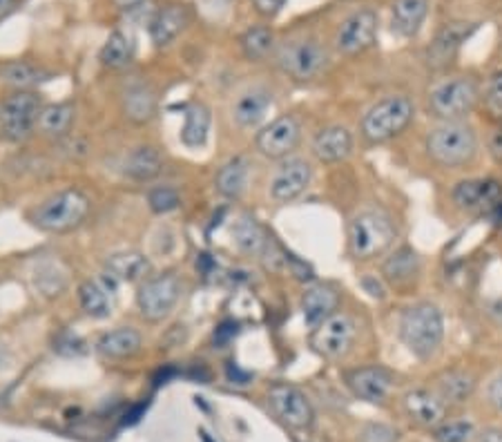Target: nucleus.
Returning a JSON list of instances; mask_svg holds the SVG:
<instances>
[{"label":"nucleus","mask_w":502,"mask_h":442,"mask_svg":"<svg viewBox=\"0 0 502 442\" xmlns=\"http://www.w3.org/2000/svg\"><path fill=\"white\" fill-rule=\"evenodd\" d=\"M480 101V87L474 78L454 76L437 83L429 92V107L442 121H462Z\"/></svg>","instance_id":"0eeeda50"},{"label":"nucleus","mask_w":502,"mask_h":442,"mask_svg":"<svg viewBox=\"0 0 502 442\" xmlns=\"http://www.w3.org/2000/svg\"><path fill=\"white\" fill-rule=\"evenodd\" d=\"M270 105H273V92H268L266 87H253L235 101L233 119L239 127L250 130L262 123Z\"/></svg>","instance_id":"bb28decb"},{"label":"nucleus","mask_w":502,"mask_h":442,"mask_svg":"<svg viewBox=\"0 0 502 442\" xmlns=\"http://www.w3.org/2000/svg\"><path fill=\"white\" fill-rule=\"evenodd\" d=\"M377 38V14L373 9H359L351 14L335 34V45L342 54H359L373 47Z\"/></svg>","instance_id":"4468645a"},{"label":"nucleus","mask_w":502,"mask_h":442,"mask_svg":"<svg viewBox=\"0 0 502 442\" xmlns=\"http://www.w3.org/2000/svg\"><path fill=\"white\" fill-rule=\"evenodd\" d=\"M313 181V168L304 159H284L270 179V196L277 204H290L308 190Z\"/></svg>","instance_id":"2eb2a0df"},{"label":"nucleus","mask_w":502,"mask_h":442,"mask_svg":"<svg viewBox=\"0 0 502 442\" xmlns=\"http://www.w3.org/2000/svg\"><path fill=\"white\" fill-rule=\"evenodd\" d=\"M116 279L103 273L101 279H85L78 286V302L85 316L95 319H105L112 316V295H115Z\"/></svg>","instance_id":"4be33fe9"},{"label":"nucleus","mask_w":502,"mask_h":442,"mask_svg":"<svg viewBox=\"0 0 502 442\" xmlns=\"http://www.w3.org/2000/svg\"><path fill=\"white\" fill-rule=\"evenodd\" d=\"M407 416L425 429H436L447 417V402L431 389H411L402 397Z\"/></svg>","instance_id":"6ab92c4d"},{"label":"nucleus","mask_w":502,"mask_h":442,"mask_svg":"<svg viewBox=\"0 0 502 442\" xmlns=\"http://www.w3.org/2000/svg\"><path fill=\"white\" fill-rule=\"evenodd\" d=\"M420 273V257L416 255V250H411L408 246L396 250L387 262L382 264V275L388 284L393 286H407L413 282V277Z\"/></svg>","instance_id":"72a5a7b5"},{"label":"nucleus","mask_w":502,"mask_h":442,"mask_svg":"<svg viewBox=\"0 0 502 442\" xmlns=\"http://www.w3.org/2000/svg\"><path fill=\"white\" fill-rule=\"evenodd\" d=\"M348 253L359 262L380 257L396 242V226L382 210H362L348 221Z\"/></svg>","instance_id":"20e7f679"},{"label":"nucleus","mask_w":502,"mask_h":442,"mask_svg":"<svg viewBox=\"0 0 502 442\" xmlns=\"http://www.w3.org/2000/svg\"><path fill=\"white\" fill-rule=\"evenodd\" d=\"M164 170V156H161L159 147L155 146H136L127 152L126 161H123V172L126 176H130L132 181H146L156 179Z\"/></svg>","instance_id":"a878e982"},{"label":"nucleus","mask_w":502,"mask_h":442,"mask_svg":"<svg viewBox=\"0 0 502 442\" xmlns=\"http://www.w3.org/2000/svg\"><path fill=\"white\" fill-rule=\"evenodd\" d=\"M150 259L139 250H123L105 259V275L116 282H139L150 273Z\"/></svg>","instance_id":"c85d7f7f"},{"label":"nucleus","mask_w":502,"mask_h":442,"mask_svg":"<svg viewBox=\"0 0 502 442\" xmlns=\"http://www.w3.org/2000/svg\"><path fill=\"white\" fill-rule=\"evenodd\" d=\"M478 29L476 23H465V21H456V23H447L445 27L437 32L436 41L431 43L429 47V63L433 67H442L456 56L457 49L462 47V43L467 38H471V34Z\"/></svg>","instance_id":"5701e85b"},{"label":"nucleus","mask_w":502,"mask_h":442,"mask_svg":"<svg viewBox=\"0 0 502 442\" xmlns=\"http://www.w3.org/2000/svg\"><path fill=\"white\" fill-rule=\"evenodd\" d=\"M431 431L436 442H471L476 438V427L469 420H445Z\"/></svg>","instance_id":"58836bf2"},{"label":"nucleus","mask_w":502,"mask_h":442,"mask_svg":"<svg viewBox=\"0 0 502 442\" xmlns=\"http://www.w3.org/2000/svg\"><path fill=\"white\" fill-rule=\"evenodd\" d=\"M400 431L384 422H368L359 431V442H397Z\"/></svg>","instance_id":"a19ab883"},{"label":"nucleus","mask_w":502,"mask_h":442,"mask_svg":"<svg viewBox=\"0 0 502 442\" xmlns=\"http://www.w3.org/2000/svg\"><path fill=\"white\" fill-rule=\"evenodd\" d=\"M181 279L175 273H161L144 279L136 291V308L146 322L159 324L170 316L181 299Z\"/></svg>","instance_id":"6e6552de"},{"label":"nucleus","mask_w":502,"mask_h":442,"mask_svg":"<svg viewBox=\"0 0 502 442\" xmlns=\"http://www.w3.org/2000/svg\"><path fill=\"white\" fill-rule=\"evenodd\" d=\"M230 235H233V244L237 246L239 253L250 255V257L270 259L279 250L253 213H241L235 219Z\"/></svg>","instance_id":"dca6fc26"},{"label":"nucleus","mask_w":502,"mask_h":442,"mask_svg":"<svg viewBox=\"0 0 502 442\" xmlns=\"http://www.w3.org/2000/svg\"><path fill=\"white\" fill-rule=\"evenodd\" d=\"M43 107V95L36 90H14L0 101V136L12 144L29 139L38 127Z\"/></svg>","instance_id":"423d86ee"},{"label":"nucleus","mask_w":502,"mask_h":442,"mask_svg":"<svg viewBox=\"0 0 502 442\" xmlns=\"http://www.w3.org/2000/svg\"><path fill=\"white\" fill-rule=\"evenodd\" d=\"M487 397H489V402L496 407V409L502 411V373H498V376L489 382Z\"/></svg>","instance_id":"a18cd8bd"},{"label":"nucleus","mask_w":502,"mask_h":442,"mask_svg":"<svg viewBox=\"0 0 502 442\" xmlns=\"http://www.w3.org/2000/svg\"><path fill=\"white\" fill-rule=\"evenodd\" d=\"M112 3H115V7L119 9H135L139 7L141 3H146V0H112Z\"/></svg>","instance_id":"3c124183"},{"label":"nucleus","mask_w":502,"mask_h":442,"mask_svg":"<svg viewBox=\"0 0 502 442\" xmlns=\"http://www.w3.org/2000/svg\"><path fill=\"white\" fill-rule=\"evenodd\" d=\"M353 152V135L344 126H328L315 135L313 155L322 164L346 161Z\"/></svg>","instance_id":"aec40b11"},{"label":"nucleus","mask_w":502,"mask_h":442,"mask_svg":"<svg viewBox=\"0 0 502 442\" xmlns=\"http://www.w3.org/2000/svg\"><path fill=\"white\" fill-rule=\"evenodd\" d=\"M262 16H275L284 7V0H253Z\"/></svg>","instance_id":"49530a36"},{"label":"nucleus","mask_w":502,"mask_h":442,"mask_svg":"<svg viewBox=\"0 0 502 442\" xmlns=\"http://www.w3.org/2000/svg\"><path fill=\"white\" fill-rule=\"evenodd\" d=\"M190 18L192 14L186 5H167V7L159 9L150 23L152 43L159 47L170 45V43L188 27Z\"/></svg>","instance_id":"b1692460"},{"label":"nucleus","mask_w":502,"mask_h":442,"mask_svg":"<svg viewBox=\"0 0 502 442\" xmlns=\"http://www.w3.org/2000/svg\"><path fill=\"white\" fill-rule=\"evenodd\" d=\"M237 331H239V326H237V322H233V319H228V322H221L215 331V344L216 347H226V344L237 336Z\"/></svg>","instance_id":"c03bdc74"},{"label":"nucleus","mask_w":502,"mask_h":442,"mask_svg":"<svg viewBox=\"0 0 502 442\" xmlns=\"http://www.w3.org/2000/svg\"><path fill=\"white\" fill-rule=\"evenodd\" d=\"M299 141H302V126L293 115H282L275 121H270L257 135V150L262 152L266 159L284 161L297 150Z\"/></svg>","instance_id":"f8f14e48"},{"label":"nucleus","mask_w":502,"mask_h":442,"mask_svg":"<svg viewBox=\"0 0 502 442\" xmlns=\"http://www.w3.org/2000/svg\"><path fill=\"white\" fill-rule=\"evenodd\" d=\"M34 286L45 297H58L67 288V273L54 259H43L34 268Z\"/></svg>","instance_id":"c9c22d12"},{"label":"nucleus","mask_w":502,"mask_h":442,"mask_svg":"<svg viewBox=\"0 0 502 442\" xmlns=\"http://www.w3.org/2000/svg\"><path fill=\"white\" fill-rule=\"evenodd\" d=\"M277 65L295 81H311L326 70L328 52L315 38H295L277 49Z\"/></svg>","instance_id":"1a4fd4ad"},{"label":"nucleus","mask_w":502,"mask_h":442,"mask_svg":"<svg viewBox=\"0 0 502 442\" xmlns=\"http://www.w3.org/2000/svg\"><path fill=\"white\" fill-rule=\"evenodd\" d=\"M74 119H76V107L72 103H49L38 116V132L49 139L63 141L70 136Z\"/></svg>","instance_id":"c756f323"},{"label":"nucleus","mask_w":502,"mask_h":442,"mask_svg":"<svg viewBox=\"0 0 502 442\" xmlns=\"http://www.w3.org/2000/svg\"><path fill=\"white\" fill-rule=\"evenodd\" d=\"M416 116V105L408 96L388 95L373 103L362 119V136L366 144L377 146L396 139Z\"/></svg>","instance_id":"39448f33"},{"label":"nucleus","mask_w":502,"mask_h":442,"mask_svg":"<svg viewBox=\"0 0 502 442\" xmlns=\"http://www.w3.org/2000/svg\"><path fill=\"white\" fill-rule=\"evenodd\" d=\"M429 3L427 0H396L391 9V27L400 36L411 38L420 32L425 23Z\"/></svg>","instance_id":"7c9ffc66"},{"label":"nucleus","mask_w":502,"mask_h":442,"mask_svg":"<svg viewBox=\"0 0 502 442\" xmlns=\"http://www.w3.org/2000/svg\"><path fill=\"white\" fill-rule=\"evenodd\" d=\"M268 407L290 429L306 431L315 425V409L311 400L299 387L288 382H275L268 389Z\"/></svg>","instance_id":"9b49d317"},{"label":"nucleus","mask_w":502,"mask_h":442,"mask_svg":"<svg viewBox=\"0 0 502 442\" xmlns=\"http://www.w3.org/2000/svg\"><path fill=\"white\" fill-rule=\"evenodd\" d=\"M357 340L356 319L346 313H335L313 328L311 348L324 360H342L353 351Z\"/></svg>","instance_id":"9d476101"},{"label":"nucleus","mask_w":502,"mask_h":442,"mask_svg":"<svg viewBox=\"0 0 502 442\" xmlns=\"http://www.w3.org/2000/svg\"><path fill=\"white\" fill-rule=\"evenodd\" d=\"M14 7V0H0V18L7 16Z\"/></svg>","instance_id":"603ef678"},{"label":"nucleus","mask_w":502,"mask_h":442,"mask_svg":"<svg viewBox=\"0 0 502 442\" xmlns=\"http://www.w3.org/2000/svg\"><path fill=\"white\" fill-rule=\"evenodd\" d=\"M346 387L359 400L382 405L391 396L393 376L382 367H362L346 373Z\"/></svg>","instance_id":"f3484780"},{"label":"nucleus","mask_w":502,"mask_h":442,"mask_svg":"<svg viewBox=\"0 0 502 442\" xmlns=\"http://www.w3.org/2000/svg\"><path fill=\"white\" fill-rule=\"evenodd\" d=\"M226 373H228L230 380H235V382H237V385H248V380H250V373H244V371H241L239 367L228 365V368H226Z\"/></svg>","instance_id":"09e8293b"},{"label":"nucleus","mask_w":502,"mask_h":442,"mask_svg":"<svg viewBox=\"0 0 502 442\" xmlns=\"http://www.w3.org/2000/svg\"><path fill=\"white\" fill-rule=\"evenodd\" d=\"M489 147H491V155H494L498 161H502V130H498L494 136H491Z\"/></svg>","instance_id":"8fccbe9b"},{"label":"nucleus","mask_w":502,"mask_h":442,"mask_svg":"<svg viewBox=\"0 0 502 442\" xmlns=\"http://www.w3.org/2000/svg\"><path fill=\"white\" fill-rule=\"evenodd\" d=\"M239 45L248 61L257 63V61H264V58L270 54V49L275 45V36L268 27H262V25H259V27L246 29L244 36L239 38Z\"/></svg>","instance_id":"4c0bfd02"},{"label":"nucleus","mask_w":502,"mask_h":442,"mask_svg":"<svg viewBox=\"0 0 502 442\" xmlns=\"http://www.w3.org/2000/svg\"><path fill=\"white\" fill-rule=\"evenodd\" d=\"M121 112L135 126H147L159 115V96L150 83H130L121 95Z\"/></svg>","instance_id":"a211bd4d"},{"label":"nucleus","mask_w":502,"mask_h":442,"mask_svg":"<svg viewBox=\"0 0 502 442\" xmlns=\"http://www.w3.org/2000/svg\"><path fill=\"white\" fill-rule=\"evenodd\" d=\"M210 110L204 103H192L186 107V123L181 127V144L186 147H204L210 132Z\"/></svg>","instance_id":"f704fd0d"},{"label":"nucleus","mask_w":502,"mask_h":442,"mask_svg":"<svg viewBox=\"0 0 502 442\" xmlns=\"http://www.w3.org/2000/svg\"><path fill=\"white\" fill-rule=\"evenodd\" d=\"M487 105L494 112V116L502 119V76L491 81L489 90H487Z\"/></svg>","instance_id":"37998d69"},{"label":"nucleus","mask_w":502,"mask_h":442,"mask_svg":"<svg viewBox=\"0 0 502 442\" xmlns=\"http://www.w3.org/2000/svg\"><path fill=\"white\" fill-rule=\"evenodd\" d=\"M476 442H502V429L489 427V429L480 431V434L476 436Z\"/></svg>","instance_id":"de8ad7c7"},{"label":"nucleus","mask_w":502,"mask_h":442,"mask_svg":"<svg viewBox=\"0 0 502 442\" xmlns=\"http://www.w3.org/2000/svg\"><path fill=\"white\" fill-rule=\"evenodd\" d=\"M90 196L78 188H65L38 204L29 215V221L43 233L65 235L81 228L90 217Z\"/></svg>","instance_id":"f257e3e1"},{"label":"nucleus","mask_w":502,"mask_h":442,"mask_svg":"<svg viewBox=\"0 0 502 442\" xmlns=\"http://www.w3.org/2000/svg\"><path fill=\"white\" fill-rule=\"evenodd\" d=\"M427 152L445 168H462L478 155V136L465 121H442L427 135Z\"/></svg>","instance_id":"7ed1b4c3"},{"label":"nucleus","mask_w":502,"mask_h":442,"mask_svg":"<svg viewBox=\"0 0 502 442\" xmlns=\"http://www.w3.org/2000/svg\"><path fill=\"white\" fill-rule=\"evenodd\" d=\"M437 396L447 402V405H465L476 391V377L465 371H445L436 377Z\"/></svg>","instance_id":"473e14b6"},{"label":"nucleus","mask_w":502,"mask_h":442,"mask_svg":"<svg viewBox=\"0 0 502 442\" xmlns=\"http://www.w3.org/2000/svg\"><path fill=\"white\" fill-rule=\"evenodd\" d=\"M400 340L420 360H431L445 340V317L431 302H417L405 308L400 317Z\"/></svg>","instance_id":"f03ea898"},{"label":"nucleus","mask_w":502,"mask_h":442,"mask_svg":"<svg viewBox=\"0 0 502 442\" xmlns=\"http://www.w3.org/2000/svg\"><path fill=\"white\" fill-rule=\"evenodd\" d=\"M147 206H150L152 213L156 215H167L175 213L181 206V195L179 190L172 188V186H156L147 193Z\"/></svg>","instance_id":"ea45409f"},{"label":"nucleus","mask_w":502,"mask_h":442,"mask_svg":"<svg viewBox=\"0 0 502 442\" xmlns=\"http://www.w3.org/2000/svg\"><path fill=\"white\" fill-rule=\"evenodd\" d=\"M339 308V291L333 284H311L302 295V313L304 319L311 328L322 324L324 319L331 317Z\"/></svg>","instance_id":"412c9836"},{"label":"nucleus","mask_w":502,"mask_h":442,"mask_svg":"<svg viewBox=\"0 0 502 442\" xmlns=\"http://www.w3.org/2000/svg\"><path fill=\"white\" fill-rule=\"evenodd\" d=\"M454 201L460 210L491 215L502 208V186L496 179H467L454 188Z\"/></svg>","instance_id":"ddd939ff"},{"label":"nucleus","mask_w":502,"mask_h":442,"mask_svg":"<svg viewBox=\"0 0 502 442\" xmlns=\"http://www.w3.org/2000/svg\"><path fill=\"white\" fill-rule=\"evenodd\" d=\"M52 78V74L43 70V67L32 65L25 61H9L0 65V81L9 85L12 90H36L41 83Z\"/></svg>","instance_id":"2f4dec72"},{"label":"nucleus","mask_w":502,"mask_h":442,"mask_svg":"<svg viewBox=\"0 0 502 442\" xmlns=\"http://www.w3.org/2000/svg\"><path fill=\"white\" fill-rule=\"evenodd\" d=\"M132 54H135L132 41L126 34L116 29V32H112L110 36H107L105 45L101 47L98 61H101V65L107 67V70H123V67L130 65Z\"/></svg>","instance_id":"e433bc0d"},{"label":"nucleus","mask_w":502,"mask_h":442,"mask_svg":"<svg viewBox=\"0 0 502 442\" xmlns=\"http://www.w3.org/2000/svg\"><path fill=\"white\" fill-rule=\"evenodd\" d=\"M141 333L132 326H119L103 333L96 342L98 356L105 360H130L141 351Z\"/></svg>","instance_id":"393cba45"},{"label":"nucleus","mask_w":502,"mask_h":442,"mask_svg":"<svg viewBox=\"0 0 502 442\" xmlns=\"http://www.w3.org/2000/svg\"><path fill=\"white\" fill-rule=\"evenodd\" d=\"M250 161L246 156H233L221 166L215 176V188L224 199H239L248 188Z\"/></svg>","instance_id":"cd10ccee"},{"label":"nucleus","mask_w":502,"mask_h":442,"mask_svg":"<svg viewBox=\"0 0 502 442\" xmlns=\"http://www.w3.org/2000/svg\"><path fill=\"white\" fill-rule=\"evenodd\" d=\"M54 351H58L61 356L67 357H76L85 353V342H83L81 337L72 336V333H63V336H58L56 342H54Z\"/></svg>","instance_id":"79ce46f5"}]
</instances>
